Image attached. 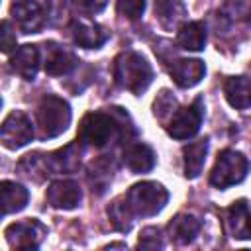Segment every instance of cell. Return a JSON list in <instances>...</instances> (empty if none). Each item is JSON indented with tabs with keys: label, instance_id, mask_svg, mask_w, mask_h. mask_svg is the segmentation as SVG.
<instances>
[{
	"label": "cell",
	"instance_id": "obj_17",
	"mask_svg": "<svg viewBox=\"0 0 251 251\" xmlns=\"http://www.w3.org/2000/svg\"><path fill=\"white\" fill-rule=\"evenodd\" d=\"M224 94L229 106L245 110L251 106V78L247 76H229L224 84Z\"/></svg>",
	"mask_w": 251,
	"mask_h": 251
},
{
	"label": "cell",
	"instance_id": "obj_19",
	"mask_svg": "<svg viewBox=\"0 0 251 251\" xmlns=\"http://www.w3.org/2000/svg\"><path fill=\"white\" fill-rule=\"evenodd\" d=\"M155 16L163 29L173 31L186 16V6L180 0H155Z\"/></svg>",
	"mask_w": 251,
	"mask_h": 251
},
{
	"label": "cell",
	"instance_id": "obj_23",
	"mask_svg": "<svg viewBox=\"0 0 251 251\" xmlns=\"http://www.w3.org/2000/svg\"><path fill=\"white\" fill-rule=\"evenodd\" d=\"M47 165L51 173H73L80 165V151L76 143L67 145L65 149L47 155Z\"/></svg>",
	"mask_w": 251,
	"mask_h": 251
},
{
	"label": "cell",
	"instance_id": "obj_15",
	"mask_svg": "<svg viewBox=\"0 0 251 251\" xmlns=\"http://www.w3.org/2000/svg\"><path fill=\"white\" fill-rule=\"evenodd\" d=\"M14 73H18L25 80H33L39 69V49L35 45H22L10 59Z\"/></svg>",
	"mask_w": 251,
	"mask_h": 251
},
{
	"label": "cell",
	"instance_id": "obj_6",
	"mask_svg": "<svg viewBox=\"0 0 251 251\" xmlns=\"http://www.w3.org/2000/svg\"><path fill=\"white\" fill-rule=\"evenodd\" d=\"M202 118H204V102L202 98H196L190 106L180 108L173 114L167 131L175 139H190L198 133Z\"/></svg>",
	"mask_w": 251,
	"mask_h": 251
},
{
	"label": "cell",
	"instance_id": "obj_30",
	"mask_svg": "<svg viewBox=\"0 0 251 251\" xmlns=\"http://www.w3.org/2000/svg\"><path fill=\"white\" fill-rule=\"evenodd\" d=\"M108 0H75V6L84 14H98L106 8Z\"/></svg>",
	"mask_w": 251,
	"mask_h": 251
},
{
	"label": "cell",
	"instance_id": "obj_2",
	"mask_svg": "<svg viewBox=\"0 0 251 251\" xmlns=\"http://www.w3.org/2000/svg\"><path fill=\"white\" fill-rule=\"evenodd\" d=\"M37 127H39V135L43 139H51L57 137L59 133H63L69 124H71V108L69 104L53 94H47L39 100L37 112Z\"/></svg>",
	"mask_w": 251,
	"mask_h": 251
},
{
	"label": "cell",
	"instance_id": "obj_7",
	"mask_svg": "<svg viewBox=\"0 0 251 251\" xmlns=\"http://www.w3.org/2000/svg\"><path fill=\"white\" fill-rule=\"evenodd\" d=\"M0 139L6 149H20L33 139V126L24 112H12L2 124Z\"/></svg>",
	"mask_w": 251,
	"mask_h": 251
},
{
	"label": "cell",
	"instance_id": "obj_21",
	"mask_svg": "<svg viewBox=\"0 0 251 251\" xmlns=\"http://www.w3.org/2000/svg\"><path fill=\"white\" fill-rule=\"evenodd\" d=\"M182 155H184V176L186 178H196L202 173V167L206 163L208 139H200V141L188 143L182 149Z\"/></svg>",
	"mask_w": 251,
	"mask_h": 251
},
{
	"label": "cell",
	"instance_id": "obj_3",
	"mask_svg": "<svg viewBox=\"0 0 251 251\" xmlns=\"http://www.w3.org/2000/svg\"><path fill=\"white\" fill-rule=\"evenodd\" d=\"M167 200H169L167 188L153 180L137 182L126 194V202L135 216H155L165 208Z\"/></svg>",
	"mask_w": 251,
	"mask_h": 251
},
{
	"label": "cell",
	"instance_id": "obj_11",
	"mask_svg": "<svg viewBox=\"0 0 251 251\" xmlns=\"http://www.w3.org/2000/svg\"><path fill=\"white\" fill-rule=\"evenodd\" d=\"M12 16L14 22L18 24V27L24 33H35L43 27V12L41 6L33 0H16L12 4Z\"/></svg>",
	"mask_w": 251,
	"mask_h": 251
},
{
	"label": "cell",
	"instance_id": "obj_14",
	"mask_svg": "<svg viewBox=\"0 0 251 251\" xmlns=\"http://www.w3.org/2000/svg\"><path fill=\"white\" fill-rule=\"evenodd\" d=\"M45 47H47L45 49V73L47 75L63 76V75H69L78 65V59L69 49L57 43H47Z\"/></svg>",
	"mask_w": 251,
	"mask_h": 251
},
{
	"label": "cell",
	"instance_id": "obj_12",
	"mask_svg": "<svg viewBox=\"0 0 251 251\" xmlns=\"http://www.w3.org/2000/svg\"><path fill=\"white\" fill-rule=\"evenodd\" d=\"M71 33H73V39L75 43H78L80 47H86V49H98L100 45H104L110 37V33L100 25V24H94V22H88L84 18L80 20H73L71 24Z\"/></svg>",
	"mask_w": 251,
	"mask_h": 251
},
{
	"label": "cell",
	"instance_id": "obj_27",
	"mask_svg": "<svg viewBox=\"0 0 251 251\" xmlns=\"http://www.w3.org/2000/svg\"><path fill=\"white\" fill-rule=\"evenodd\" d=\"M137 247L139 249H159V247H163V239H161L159 227H145L141 231V235H139Z\"/></svg>",
	"mask_w": 251,
	"mask_h": 251
},
{
	"label": "cell",
	"instance_id": "obj_29",
	"mask_svg": "<svg viewBox=\"0 0 251 251\" xmlns=\"http://www.w3.org/2000/svg\"><path fill=\"white\" fill-rule=\"evenodd\" d=\"M16 49V33L12 31V25L8 20L2 22V51L10 53Z\"/></svg>",
	"mask_w": 251,
	"mask_h": 251
},
{
	"label": "cell",
	"instance_id": "obj_24",
	"mask_svg": "<svg viewBox=\"0 0 251 251\" xmlns=\"http://www.w3.org/2000/svg\"><path fill=\"white\" fill-rule=\"evenodd\" d=\"M108 216L112 220V226L118 229V231H129L131 226H133V212L131 208L127 206L126 198L124 200H114L110 206H108Z\"/></svg>",
	"mask_w": 251,
	"mask_h": 251
},
{
	"label": "cell",
	"instance_id": "obj_31",
	"mask_svg": "<svg viewBox=\"0 0 251 251\" xmlns=\"http://www.w3.org/2000/svg\"><path fill=\"white\" fill-rule=\"evenodd\" d=\"M112 247H122V249H126V243H110L108 249H112Z\"/></svg>",
	"mask_w": 251,
	"mask_h": 251
},
{
	"label": "cell",
	"instance_id": "obj_22",
	"mask_svg": "<svg viewBox=\"0 0 251 251\" xmlns=\"http://www.w3.org/2000/svg\"><path fill=\"white\" fill-rule=\"evenodd\" d=\"M176 43L186 51H202L206 45V27L202 22H188L178 27Z\"/></svg>",
	"mask_w": 251,
	"mask_h": 251
},
{
	"label": "cell",
	"instance_id": "obj_10",
	"mask_svg": "<svg viewBox=\"0 0 251 251\" xmlns=\"http://www.w3.org/2000/svg\"><path fill=\"white\" fill-rule=\"evenodd\" d=\"M226 226L231 237L251 239V204L241 198L226 210Z\"/></svg>",
	"mask_w": 251,
	"mask_h": 251
},
{
	"label": "cell",
	"instance_id": "obj_28",
	"mask_svg": "<svg viewBox=\"0 0 251 251\" xmlns=\"http://www.w3.org/2000/svg\"><path fill=\"white\" fill-rule=\"evenodd\" d=\"M175 106H176V100L167 92V90H163L159 96H157V100H155V116L159 118V120H163L165 116H169V114H175L176 110H175Z\"/></svg>",
	"mask_w": 251,
	"mask_h": 251
},
{
	"label": "cell",
	"instance_id": "obj_8",
	"mask_svg": "<svg viewBox=\"0 0 251 251\" xmlns=\"http://www.w3.org/2000/svg\"><path fill=\"white\" fill-rule=\"evenodd\" d=\"M45 233H47L45 226L41 222H37V220L12 224L4 231L8 243L12 247H18V249H37Z\"/></svg>",
	"mask_w": 251,
	"mask_h": 251
},
{
	"label": "cell",
	"instance_id": "obj_26",
	"mask_svg": "<svg viewBox=\"0 0 251 251\" xmlns=\"http://www.w3.org/2000/svg\"><path fill=\"white\" fill-rule=\"evenodd\" d=\"M145 10V0H118V14L127 20L141 18Z\"/></svg>",
	"mask_w": 251,
	"mask_h": 251
},
{
	"label": "cell",
	"instance_id": "obj_25",
	"mask_svg": "<svg viewBox=\"0 0 251 251\" xmlns=\"http://www.w3.org/2000/svg\"><path fill=\"white\" fill-rule=\"evenodd\" d=\"M251 16V2L249 0H227L222 18L227 22H239V20H249Z\"/></svg>",
	"mask_w": 251,
	"mask_h": 251
},
{
	"label": "cell",
	"instance_id": "obj_9",
	"mask_svg": "<svg viewBox=\"0 0 251 251\" xmlns=\"http://www.w3.org/2000/svg\"><path fill=\"white\" fill-rule=\"evenodd\" d=\"M45 200L49 206H53L57 210H73L80 204L82 190H80L78 182H75L71 178L53 180L45 192Z\"/></svg>",
	"mask_w": 251,
	"mask_h": 251
},
{
	"label": "cell",
	"instance_id": "obj_16",
	"mask_svg": "<svg viewBox=\"0 0 251 251\" xmlns=\"http://www.w3.org/2000/svg\"><path fill=\"white\" fill-rule=\"evenodd\" d=\"M200 231V220L192 214H178L169 224V235L178 245H188Z\"/></svg>",
	"mask_w": 251,
	"mask_h": 251
},
{
	"label": "cell",
	"instance_id": "obj_20",
	"mask_svg": "<svg viewBox=\"0 0 251 251\" xmlns=\"http://www.w3.org/2000/svg\"><path fill=\"white\" fill-rule=\"evenodd\" d=\"M0 192H2V214L4 216L24 210L29 200L27 188H24L22 184L12 182V180H2Z\"/></svg>",
	"mask_w": 251,
	"mask_h": 251
},
{
	"label": "cell",
	"instance_id": "obj_18",
	"mask_svg": "<svg viewBox=\"0 0 251 251\" xmlns=\"http://www.w3.org/2000/svg\"><path fill=\"white\" fill-rule=\"evenodd\" d=\"M124 163L126 167L139 175V173H149L153 167H155V153L149 145L145 143H133L126 149L124 153Z\"/></svg>",
	"mask_w": 251,
	"mask_h": 251
},
{
	"label": "cell",
	"instance_id": "obj_1",
	"mask_svg": "<svg viewBox=\"0 0 251 251\" xmlns=\"http://www.w3.org/2000/svg\"><path fill=\"white\" fill-rule=\"evenodd\" d=\"M114 78L122 88L129 90L131 94H141L151 84L153 69L147 63V59L141 57L139 53L126 51L118 55L114 63Z\"/></svg>",
	"mask_w": 251,
	"mask_h": 251
},
{
	"label": "cell",
	"instance_id": "obj_13",
	"mask_svg": "<svg viewBox=\"0 0 251 251\" xmlns=\"http://www.w3.org/2000/svg\"><path fill=\"white\" fill-rule=\"evenodd\" d=\"M169 73L180 88H190L204 78L206 67H204V61L200 59H176L169 67Z\"/></svg>",
	"mask_w": 251,
	"mask_h": 251
},
{
	"label": "cell",
	"instance_id": "obj_5",
	"mask_svg": "<svg viewBox=\"0 0 251 251\" xmlns=\"http://www.w3.org/2000/svg\"><path fill=\"white\" fill-rule=\"evenodd\" d=\"M116 122L104 112H90L78 126V141L90 147H104L116 135Z\"/></svg>",
	"mask_w": 251,
	"mask_h": 251
},
{
	"label": "cell",
	"instance_id": "obj_4",
	"mask_svg": "<svg viewBox=\"0 0 251 251\" xmlns=\"http://www.w3.org/2000/svg\"><path fill=\"white\" fill-rule=\"evenodd\" d=\"M247 171H249L247 157L239 151L226 149L218 155V161H216L212 175H210V182H212V186L224 190L227 186L239 184L247 176Z\"/></svg>",
	"mask_w": 251,
	"mask_h": 251
}]
</instances>
